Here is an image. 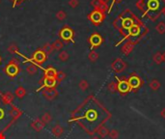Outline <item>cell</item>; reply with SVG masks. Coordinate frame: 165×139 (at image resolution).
I'll return each instance as SVG.
<instances>
[{
    "label": "cell",
    "mask_w": 165,
    "mask_h": 139,
    "mask_svg": "<svg viewBox=\"0 0 165 139\" xmlns=\"http://www.w3.org/2000/svg\"><path fill=\"white\" fill-rule=\"evenodd\" d=\"M31 128L34 129V130H36L37 132H40V131H42L43 129H44V124L42 122V120H41V118H36L35 120H33L32 122H31Z\"/></svg>",
    "instance_id": "52a82bcc"
},
{
    "label": "cell",
    "mask_w": 165,
    "mask_h": 139,
    "mask_svg": "<svg viewBox=\"0 0 165 139\" xmlns=\"http://www.w3.org/2000/svg\"><path fill=\"white\" fill-rule=\"evenodd\" d=\"M124 67H125V65L122 60H116L113 63V65H112V68H113V70L115 71H122L124 70Z\"/></svg>",
    "instance_id": "2e32d148"
},
{
    "label": "cell",
    "mask_w": 165,
    "mask_h": 139,
    "mask_svg": "<svg viewBox=\"0 0 165 139\" xmlns=\"http://www.w3.org/2000/svg\"><path fill=\"white\" fill-rule=\"evenodd\" d=\"M56 17L59 19V21H64V19L67 17V14H66L64 11H59L56 14Z\"/></svg>",
    "instance_id": "83f0119b"
},
{
    "label": "cell",
    "mask_w": 165,
    "mask_h": 139,
    "mask_svg": "<svg viewBox=\"0 0 165 139\" xmlns=\"http://www.w3.org/2000/svg\"><path fill=\"white\" fill-rule=\"evenodd\" d=\"M41 120L42 122L44 124V125H48L51 122L52 120V117L50 115V113H48V112H47V113H44L42 117H41Z\"/></svg>",
    "instance_id": "44dd1931"
},
{
    "label": "cell",
    "mask_w": 165,
    "mask_h": 139,
    "mask_svg": "<svg viewBox=\"0 0 165 139\" xmlns=\"http://www.w3.org/2000/svg\"><path fill=\"white\" fill-rule=\"evenodd\" d=\"M70 58V54L68 53L66 50H62L61 52H59V54H58V59L60 61L62 62H66V61H68V59Z\"/></svg>",
    "instance_id": "d6986e66"
},
{
    "label": "cell",
    "mask_w": 165,
    "mask_h": 139,
    "mask_svg": "<svg viewBox=\"0 0 165 139\" xmlns=\"http://www.w3.org/2000/svg\"><path fill=\"white\" fill-rule=\"evenodd\" d=\"M4 117V110L0 108V119H2Z\"/></svg>",
    "instance_id": "d6a6232c"
},
{
    "label": "cell",
    "mask_w": 165,
    "mask_h": 139,
    "mask_svg": "<svg viewBox=\"0 0 165 139\" xmlns=\"http://www.w3.org/2000/svg\"><path fill=\"white\" fill-rule=\"evenodd\" d=\"M69 5L71 6V8H75V7H77V5H78V0H70V1H69Z\"/></svg>",
    "instance_id": "f546056e"
},
{
    "label": "cell",
    "mask_w": 165,
    "mask_h": 139,
    "mask_svg": "<svg viewBox=\"0 0 165 139\" xmlns=\"http://www.w3.org/2000/svg\"><path fill=\"white\" fill-rule=\"evenodd\" d=\"M129 87H131V88H137V87H139V85H140V79L138 78V77H136V76L130 77L129 80Z\"/></svg>",
    "instance_id": "9a60e30c"
},
{
    "label": "cell",
    "mask_w": 165,
    "mask_h": 139,
    "mask_svg": "<svg viewBox=\"0 0 165 139\" xmlns=\"http://www.w3.org/2000/svg\"><path fill=\"white\" fill-rule=\"evenodd\" d=\"M74 30H72L71 28H70L69 26H64V27L61 29L60 33H59V36H60V38L63 40V41H66V42H72L75 43L74 41Z\"/></svg>",
    "instance_id": "3957f363"
},
{
    "label": "cell",
    "mask_w": 165,
    "mask_h": 139,
    "mask_svg": "<svg viewBox=\"0 0 165 139\" xmlns=\"http://www.w3.org/2000/svg\"><path fill=\"white\" fill-rule=\"evenodd\" d=\"M26 71L28 72L29 75H35L36 72L38 71V65H36L35 63H30L26 66Z\"/></svg>",
    "instance_id": "4fadbf2b"
},
{
    "label": "cell",
    "mask_w": 165,
    "mask_h": 139,
    "mask_svg": "<svg viewBox=\"0 0 165 139\" xmlns=\"http://www.w3.org/2000/svg\"><path fill=\"white\" fill-rule=\"evenodd\" d=\"M0 139H5V136L2 133H0Z\"/></svg>",
    "instance_id": "d590c367"
},
{
    "label": "cell",
    "mask_w": 165,
    "mask_h": 139,
    "mask_svg": "<svg viewBox=\"0 0 165 139\" xmlns=\"http://www.w3.org/2000/svg\"><path fill=\"white\" fill-rule=\"evenodd\" d=\"M57 84V80L55 78H51V77H44L43 79V85L41 87H39L37 89V92L41 91L45 88H55V86Z\"/></svg>",
    "instance_id": "5b68a950"
},
{
    "label": "cell",
    "mask_w": 165,
    "mask_h": 139,
    "mask_svg": "<svg viewBox=\"0 0 165 139\" xmlns=\"http://www.w3.org/2000/svg\"><path fill=\"white\" fill-rule=\"evenodd\" d=\"M78 86H79V88H80V90L86 91V90L89 88V83H88L86 80H85V79H82V80L79 82Z\"/></svg>",
    "instance_id": "cb8c5ba5"
},
{
    "label": "cell",
    "mask_w": 165,
    "mask_h": 139,
    "mask_svg": "<svg viewBox=\"0 0 165 139\" xmlns=\"http://www.w3.org/2000/svg\"><path fill=\"white\" fill-rule=\"evenodd\" d=\"M66 78V74L64 71H57V75H56V77H55V79L58 81V82H61V81H63L64 79Z\"/></svg>",
    "instance_id": "484cf974"
},
{
    "label": "cell",
    "mask_w": 165,
    "mask_h": 139,
    "mask_svg": "<svg viewBox=\"0 0 165 139\" xmlns=\"http://www.w3.org/2000/svg\"><path fill=\"white\" fill-rule=\"evenodd\" d=\"M52 48H53V50L60 51L64 48V44H63V42L61 41V40L57 39L56 41H54V43L52 44Z\"/></svg>",
    "instance_id": "e0dca14e"
},
{
    "label": "cell",
    "mask_w": 165,
    "mask_h": 139,
    "mask_svg": "<svg viewBox=\"0 0 165 139\" xmlns=\"http://www.w3.org/2000/svg\"><path fill=\"white\" fill-rule=\"evenodd\" d=\"M102 18H103V15L102 14V12L100 11H94L92 14L90 15V19L92 21H93L95 24H98L100 22H102Z\"/></svg>",
    "instance_id": "9c48e42d"
},
{
    "label": "cell",
    "mask_w": 165,
    "mask_h": 139,
    "mask_svg": "<svg viewBox=\"0 0 165 139\" xmlns=\"http://www.w3.org/2000/svg\"><path fill=\"white\" fill-rule=\"evenodd\" d=\"M51 132L55 137H61L62 134L64 133V129L59 124H57L51 129Z\"/></svg>",
    "instance_id": "8fae6325"
},
{
    "label": "cell",
    "mask_w": 165,
    "mask_h": 139,
    "mask_svg": "<svg viewBox=\"0 0 165 139\" xmlns=\"http://www.w3.org/2000/svg\"><path fill=\"white\" fill-rule=\"evenodd\" d=\"M19 71H21V69H19V66L17 63L15 62V60H12L10 61L7 66H6L5 68V72L10 77H15L18 75Z\"/></svg>",
    "instance_id": "7a4b0ae2"
},
{
    "label": "cell",
    "mask_w": 165,
    "mask_h": 139,
    "mask_svg": "<svg viewBox=\"0 0 165 139\" xmlns=\"http://www.w3.org/2000/svg\"><path fill=\"white\" fill-rule=\"evenodd\" d=\"M91 139H101V138H98V137H92Z\"/></svg>",
    "instance_id": "8d00e7d4"
},
{
    "label": "cell",
    "mask_w": 165,
    "mask_h": 139,
    "mask_svg": "<svg viewBox=\"0 0 165 139\" xmlns=\"http://www.w3.org/2000/svg\"><path fill=\"white\" fill-rule=\"evenodd\" d=\"M150 86H151V87L152 88H153V89H157L158 87H159V83H158L157 81H155V80H154L153 82H151L150 83Z\"/></svg>",
    "instance_id": "4dcf8cb0"
},
{
    "label": "cell",
    "mask_w": 165,
    "mask_h": 139,
    "mask_svg": "<svg viewBox=\"0 0 165 139\" xmlns=\"http://www.w3.org/2000/svg\"><path fill=\"white\" fill-rule=\"evenodd\" d=\"M10 114H11V116L13 117V120H12V122H11V124H10V125H12L16 120H17V119L21 116L22 112L19 110L17 106H15V105H12V110L10 111Z\"/></svg>",
    "instance_id": "30bf717a"
},
{
    "label": "cell",
    "mask_w": 165,
    "mask_h": 139,
    "mask_svg": "<svg viewBox=\"0 0 165 139\" xmlns=\"http://www.w3.org/2000/svg\"><path fill=\"white\" fill-rule=\"evenodd\" d=\"M45 53H47V55H49L51 54L52 52H53V48H52V44H49V43H47L44 44L43 45V48H42Z\"/></svg>",
    "instance_id": "ffe728a7"
},
{
    "label": "cell",
    "mask_w": 165,
    "mask_h": 139,
    "mask_svg": "<svg viewBox=\"0 0 165 139\" xmlns=\"http://www.w3.org/2000/svg\"><path fill=\"white\" fill-rule=\"evenodd\" d=\"M98 135H100L101 137H105L106 135H108V133H109V130L107 129V128H105V127H102L100 129H98Z\"/></svg>",
    "instance_id": "d4e9b609"
},
{
    "label": "cell",
    "mask_w": 165,
    "mask_h": 139,
    "mask_svg": "<svg viewBox=\"0 0 165 139\" xmlns=\"http://www.w3.org/2000/svg\"><path fill=\"white\" fill-rule=\"evenodd\" d=\"M18 1H22V0H13V2H14V5H13V6L15 7L16 4H17V2H18Z\"/></svg>",
    "instance_id": "e575fe53"
},
{
    "label": "cell",
    "mask_w": 165,
    "mask_h": 139,
    "mask_svg": "<svg viewBox=\"0 0 165 139\" xmlns=\"http://www.w3.org/2000/svg\"><path fill=\"white\" fill-rule=\"evenodd\" d=\"M43 96L47 101H54L58 96V91L55 88H45L43 89Z\"/></svg>",
    "instance_id": "277c9868"
},
{
    "label": "cell",
    "mask_w": 165,
    "mask_h": 139,
    "mask_svg": "<svg viewBox=\"0 0 165 139\" xmlns=\"http://www.w3.org/2000/svg\"><path fill=\"white\" fill-rule=\"evenodd\" d=\"M0 104H1V101H0Z\"/></svg>",
    "instance_id": "f35d334b"
},
{
    "label": "cell",
    "mask_w": 165,
    "mask_h": 139,
    "mask_svg": "<svg viewBox=\"0 0 165 139\" xmlns=\"http://www.w3.org/2000/svg\"><path fill=\"white\" fill-rule=\"evenodd\" d=\"M160 114H161V116H162L163 118H165V108L162 109V111H161V113H160Z\"/></svg>",
    "instance_id": "836d02e7"
},
{
    "label": "cell",
    "mask_w": 165,
    "mask_h": 139,
    "mask_svg": "<svg viewBox=\"0 0 165 139\" xmlns=\"http://www.w3.org/2000/svg\"><path fill=\"white\" fill-rule=\"evenodd\" d=\"M96 116H97V112L93 109H91L89 111H87L86 113V118L88 119L89 121H93L96 119Z\"/></svg>",
    "instance_id": "603a6c76"
},
{
    "label": "cell",
    "mask_w": 165,
    "mask_h": 139,
    "mask_svg": "<svg viewBox=\"0 0 165 139\" xmlns=\"http://www.w3.org/2000/svg\"><path fill=\"white\" fill-rule=\"evenodd\" d=\"M108 89H109V91H111L112 93L115 92V91H116V89H117V87H116V84H115V83H110V84L108 85Z\"/></svg>",
    "instance_id": "1f68e13d"
},
{
    "label": "cell",
    "mask_w": 165,
    "mask_h": 139,
    "mask_svg": "<svg viewBox=\"0 0 165 139\" xmlns=\"http://www.w3.org/2000/svg\"><path fill=\"white\" fill-rule=\"evenodd\" d=\"M108 134H109L110 138H112V139H117V137H118V135H119V132H118L116 129H112V130L109 131Z\"/></svg>",
    "instance_id": "f1b7e54d"
},
{
    "label": "cell",
    "mask_w": 165,
    "mask_h": 139,
    "mask_svg": "<svg viewBox=\"0 0 165 139\" xmlns=\"http://www.w3.org/2000/svg\"><path fill=\"white\" fill-rule=\"evenodd\" d=\"M15 94L16 96L18 98H22L23 97H25L26 95V90L25 88H23L22 86H19V87H17L15 91Z\"/></svg>",
    "instance_id": "ac0fdd59"
},
{
    "label": "cell",
    "mask_w": 165,
    "mask_h": 139,
    "mask_svg": "<svg viewBox=\"0 0 165 139\" xmlns=\"http://www.w3.org/2000/svg\"><path fill=\"white\" fill-rule=\"evenodd\" d=\"M57 70L53 67H48L44 70V77H51V78H55L57 75Z\"/></svg>",
    "instance_id": "7c38bea8"
},
{
    "label": "cell",
    "mask_w": 165,
    "mask_h": 139,
    "mask_svg": "<svg viewBox=\"0 0 165 139\" xmlns=\"http://www.w3.org/2000/svg\"><path fill=\"white\" fill-rule=\"evenodd\" d=\"M102 42V38L97 34V33H95V34H93L90 39H89V43L91 44V48H97V46H98Z\"/></svg>",
    "instance_id": "ba28073f"
},
{
    "label": "cell",
    "mask_w": 165,
    "mask_h": 139,
    "mask_svg": "<svg viewBox=\"0 0 165 139\" xmlns=\"http://www.w3.org/2000/svg\"><path fill=\"white\" fill-rule=\"evenodd\" d=\"M88 58H89L90 61L95 62V61H97V59L98 58V53H97L96 51H91L90 54H89V56H88Z\"/></svg>",
    "instance_id": "4316f807"
},
{
    "label": "cell",
    "mask_w": 165,
    "mask_h": 139,
    "mask_svg": "<svg viewBox=\"0 0 165 139\" xmlns=\"http://www.w3.org/2000/svg\"><path fill=\"white\" fill-rule=\"evenodd\" d=\"M47 59H48L47 53L43 49H38L33 53L31 59H26V61H31L33 63H35L36 65L40 66L47 61Z\"/></svg>",
    "instance_id": "6da1fadb"
},
{
    "label": "cell",
    "mask_w": 165,
    "mask_h": 139,
    "mask_svg": "<svg viewBox=\"0 0 165 139\" xmlns=\"http://www.w3.org/2000/svg\"><path fill=\"white\" fill-rule=\"evenodd\" d=\"M8 51L10 52V53L12 54H18V48L17 45L16 44H12L8 46Z\"/></svg>",
    "instance_id": "7402d4cb"
},
{
    "label": "cell",
    "mask_w": 165,
    "mask_h": 139,
    "mask_svg": "<svg viewBox=\"0 0 165 139\" xmlns=\"http://www.w3.org/2000/svg\"><path fill=\"white\" fill-rule=\"evenodd\" d=\"M0 62H1V56H0Z\"/></svg>",
    "instance_id": "74e56055"
},
{
    "label": "cell",
    "mask_w": 165,
    "mask_h": 139,
    "mask_svg": "<svg viewBox=\"0 0 165 139\" xmlns=\"http://www.w3.org/2000/svg\"><path fill=\"white\" fill-rule=\"evenodd\" d=\"M118 90L122 93H127L129 90V85L127 81H120L118 84Z\"/></svg>",
    "instance_id": "5bb4252c"
},
{
    "label": "cell",
    "mask_w": 165,
    "mask_h": 139,
    "mask_svg": "<svg viewBox=\"0 0 165 139\" xmlns=\"http://www.w3.org/2000/svg\"><path fill=\"white\" fill-rule=\"evenodd\" d=\"M1 98V102L6 105H11L14 102V95L11 92H6L4 94H0Z\"/></svg>",
    "instance_id": "8992f818"
}]
</instances>
